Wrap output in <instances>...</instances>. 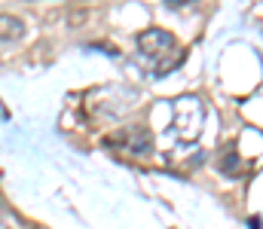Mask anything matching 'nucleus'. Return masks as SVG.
Here are the masks:
<instances>
[{"label": "nucleus", "mask_w": 263, "mask_h": 229, "mask_svg": "<svg viewBox=\"0 0 263 229\" xmlns=\"http://www.w3.org/2000/svg\"><path fill=\"white\" fill-rule=\"evenodd\" d=\"M202 122H205V107L199 98H181L175 104V132L184 138V141H193L199 132H202Z\"/></svg>", "instance_id": "1"}, {"label": "nucleus", "mask_w": 263, "mask_h": 229, "mask_svg": "<svg viewBox=\"0 0 263 229\" xmlns=\"http://www.w3.org/2000/svg\"><path fill=\"white\" fill-rule=\"evenodd\" d=\"M220 168L230 174V177H236V171H239V156L230 150V153H223V159H220Z\"/></svg>", "instance_id": "5"}, {"label": "nucleus", "mask_w": 263, "mask_h": 229, "mask_svg": "<svg viewBox=\"0 0 263 229\" xmlns=\"http://www.w3.org/2000/svg\"><path fill=\"white\" fill-rule=\"evenodd\" d=\"M107 144H110V147H120V150H126V153H135V156H147V153L153 150V141H150L147 129H141V126L126 129V132L107 138Z\"/></svg>", "instance_id": "2"}, {"label": "nucleus", "mask_w": 263, "mask_h": 229, "mask_svg": "<svg viewBox=\"0 0 263 229\" xmlns=\"http://www.w3.org/2000/svg\"><path fill=\"white\" fill-rule=\"evenodd\" d=\"M138 46H141V52L165 55V52H172V46H175V34H168V31H162V28H147V31L138 34Z\"/></svg>", "instance_id": "3"}, {"label": "nucleus", "mask_w": 263, "mask_h": 229, "mask_svg": "<svg viewBox=\"0 0 263 229\" xmlns=\"http://www.w3.org/2000/svg\"><path fill=\"white\" fill-rule=\"evenodd\" d=\"M25 37V22L18 15H0V43H15Z\"/></svg>", "instance_id": "4"}, {"label": "nucleus", "mask_w": 263, "mask_h": 229, "mask_svg": "<svg viewBox=\"0 0 263 229\" xmlns=\"http://www.w3.org/2000/svg\"><path fill=\"white\" fill-rule=\"evenodd\" d=\"M0 229H9V226H3V223H0Z\"/></svg>", "instance_id": "6"}]
</instances>
